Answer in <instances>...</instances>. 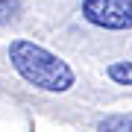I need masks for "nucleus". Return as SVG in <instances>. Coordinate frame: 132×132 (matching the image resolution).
Returning <instances> with one entry per match:
<instances>
[{
	"mask_svg": "<svg viewBox=\"0 0 132 132\" xmlns=\"http://www.w3.org/2000/svg\"><path fill=\"white\" fill-rule=\"evenodd\" d=\"M9 62L27 85L47 91V94H65L76 82L73 68L65 59L50 53L41 44L29 41V38H12L9 41Z\"/></svg>",
	"mask_w": 132,
	"mask_h": 132,
	"instance_id": "nucleus-1",
	"label": "nucleus"
},
{
	"mask_svg": "<svg viewBox=\"0 0 132 132\" xmlns=\"http://www.w3.org/2000/svg\"><path fill=\"white\" fill-rule=\"evenodd\" d=\"M79 12L97 29H109V32L132 29V0H82Z\"/></svg>",
	"mask_w": 132,
	"mask_h": 132,
	"instance_id": "nucleus-2",
	"label": "nucleus"
},
{
	"mask_svg": "<svg viewBox=\"0 0 132 132\" xmlns=\"http://www.w3.org/2000/svg\"><path fill=\"white\" fill-rule=\"evenodd\" d=\"M106 76L112 79L114 85H129L132 88V62H112V65L106 68Z\"/></svg>",
	"mask_w": 132,
	"mask_h": 132,
	"instance_id": "nucleus-3",
	"label": "nucleus"
},
{
	"mask_svg": "<svg viewBox=\"0 0 132 132\" xmlns=\"http://www.w3.org/2000/svg\"><path fill=\"white\" fill-rule=\"evenodd\" d=\"M97 132H132V114H109L97 123Z\"/></svg>",
	"mask_w": 132,
	"mask_h": 132,
	"instance_id": "nucleus-4",
	"label": "nucleus"
},
{
	"mask_svg": "<svg viewBox=\"0 0 132 132\" xmlns=\"http://www.w3.org/2000/svg\"><path fill=\"white\" fill-rule=\"evenodd\" d=\"M18 9H21V3H15V0H0V27L9 24L15 15H18Z\"/></svg>",
	"mask_w": 132,
	"mask_h": 132,
	"instance_id": "nucleus-5",
	"label": "nucleus"
},
{
	"mask_svg": "<svg viewBox=\"0 0 132 132\" xmlns=\"http://www.w3.org/2000/svg\"><path fill=\"white\" fill-rule=\"evenodd\" d=\"M15 3H21V0H15Z\"/></svg>",
	"mask_w": 132,
	"mask_h": 132,
	"instance_id": "nucleus-6",
	"label": "nucleus"
}]
</instances>
